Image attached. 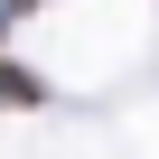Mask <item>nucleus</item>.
Returning <instances> with one entry per match:
<instances>
[{"label":"nucleus","instance_id":"nucleus-1","mask_svg":"<svg viewBox=\"0 0 159 159\" xmlns=\"http://www.w3.org/2000/svg\"><path fill=\"white\" fill-rule=\"evenodd\" d=\"M38 84H28V75H0V103H28Z\"/></svg>","mask_w":159,"mask_h":159}]
</instances>
